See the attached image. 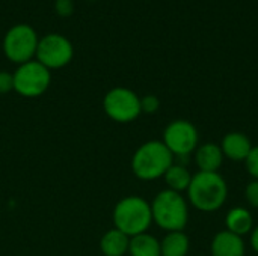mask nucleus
I'll return each instance as SVG.
<instances>
[{
	"label": "nucleus",
	"instance_id": "nucleus-17",
	"mask_svg": "<svg viewBox=\"0 0 258 256\" xmlns=\"http://www.w3.org/2000/svg\"><path fill=\"white\" fill-rule=\"evenodd\" d=\"M192 177L194 175L183 164H172L166 170V174L163 175L168 189L174 190V192H178V193L187 192V189L190 186V181H192Z\"/></svg>",
	"mask_w": 258,
	"mask_h": 256
},
{
	"label": "nucleus",
	"instance_id": "nucleus-4",
	"mask_svg": "<svg viewBox=\"0 0 258 256\" xmlns=\"http://www.w3.org/2000/svg\"><path fill=\"white\" fill-rule=\"evenodd\" d=\"M115 229L125 235L136 237L148 231L153 223L151 204L139 196H127L121 199L113 210Z\"/></svg>",
	"mask_w": 258,
	"mask_h": 256
},
{
	"label": "nucleus",
	"instance_id": "nucleus-2",
	"mask_svg": "<svg viewBox=\"0 0 258 256\" xmlns=\"http://www.w3.org/2000/svg\"><path fill=\"white\" fill-rule=\"evenodd\" d=\"M153 222L168 232L183 231L189 222V207L186 198L174 190H162L151 202Z\"/></svg>",
	"mask_w": 258,
	"mask_h": 256
},
{
	"label": "nucleus",
	"instance_id": "nucleus-5",
	"mask_svg": "<svg viewBox=\"0 0 258 256\" xmlns=\"http://www.w3.org/2000/svg\"><path fill=\"white\" fill-rule=\"evenodd\" d=\"M38 42L39 38L32 26L15 24L6 32L3 38V53L11 62L23 65L36 56Z\"/></svg>",
	"mask_w": 258,
	"mask_h": 256
},
{
	"label": "nucleus",
	"instance_id": "nucleus-10",
	"mask_svg": "<svg viewBox=\"0 0 258 256\" xmlns=\"http://www.w3.org/2000/svg\"><path fill=\"white\" fill-rule=\"evenodd\" d=\"M221 149L224 157L230 158L231 161H245L252 151V143L249 137L240 131H231L228 133L222 142H221Z\"/></svg>",
	"mask_w": 258,
	"mask_h": 256
},
{
	"label": "nucleus",
	"instance_id": "nucleus-6",
	"mask_svg": "<svg viewBox=\"0 0 258 256\" xmlns=\"http://www.w3.org/2000/svg\"><path fill=\"white\" fill-rule=\"evenodd\" d=\"M12 77L14 91L26 98H35L42 95L51 83L50 69L38 60H30L23 65H18Z\"/></svg>",
	"mask_w": 258,
	"mask_h": 256
},
{
	"label": "nucleus",
	"instance_id": "nucleus-15",
	"mask_svg": "<svg viewBox=\"0 0 258 256\" xmlns=\"http://www.w3.org/2000/svg\"><path fill=\"white\" fill-rule=\"evenodd\" d=\"M190 249L189 237L183 231L168 232L160 241V255L162 256H187Z\"/></svg>",
	"mask_w": 258,
	"mask_h": 256
},
{
	"label": "nucleus",
	"instance_id": "nucleus-11",
	"mask_svg": "<svg viewBox=\"0 0 258 256\" xmlns=\"http://www.w3.org/2000/svg\"><path fill=\"white\" fill-rule=\"evenodd\" d=\"M210 252L212 256H245L246 246L243 237L230 231H221L213 237Z\"/></svg>",
	"mask_w": 258,
	"mask_h": 256
},
{
	"label": "nucleus",
	"instance_id": "nucleus-3",
	"mask_svg": "<svg viewBox=\"0 0 258 256\" xmlns=\"http://www.w3.org/2000/svg\"><path fill=\"white\" fill-rule=\"evenodd\" d=\"M172 164L174 155L160 140L145 142L132 157V170L144 181H153L163 177Z\"/></svg>",
	"mask_w": 258,
	"mask_h": 256
},
{
	"label": "nucleus",
	"instance_id": "nucleus-9",
	"mask_svg": "<svg viewBox=\"0 0 258 256\" xmlns=\"http://www.w3.org/2000/svg\"><path fill=\"white\" fill-rule=\"evenodd\" d=\"M74 50L68 38L59 33H48L42 36L36 48V60L48 69H59L68 65L73 59Z\"/></svg>",
	"mask_w": 258,
	"mask_h": 256
},
{
	"label": "nucleus",
	"instance_id": "nucleus-16",
	"mask_svg": "<svg viewBox=\"0 0 258 256\" xmlns=\"http://www.w3.org/2000/svg\"><path fill=\"white\" fill-rule=\"evenodd\" d=\"M128 255L130 256H162L160 255V241L144 232L136 237L130 238L128 246Z\"/></svg>",
	"mask_w": 258,
	"mask_h": 256
},
{
	"label": "nucleus",
	"instance_id": "nucleus-18",
	"mask_svg": "<svg viewBox=\"0 0 258 256\" xmlns=\"http://www.w3.org/2000/svg\"><path fill=\"white\" fill-rule=\"evenodd\" d=\"M160 107V100L156 95H145L141 98V110L144 113H156Z\"/></svg>",
	"mask_w": 258,
	"mask_h": 256
},
{
	"label": "nucleus",
	"instance_id": "nucleus-14",
	"mask_svg": "<svg viewBox=\"0 0 258 256\" xmlns=\"http://www.w3.org/2000/svg\"><path fill=\"white\" fill-rule=\"evenodd\" d=\"M130 237L118 229L107 231L100 241V249L104 256H124L128 253Z\"/></svg>",
	"mask_w": 258,
	"mask_h": 256
},
{
	"label": "nucleus",
	"instance_id": "nucleus-20",
	"mask_svg": "<svg viewBox=\"0 0 258 256\" xmlns=\"http://www.w3.org/2000/svg\"><path fill=\"white\" fill-rule=\"evenodd\" d=\"M245 163H246V169H248L249 175L254 180H258V146L252 148V151L249 152V155L245 160Z\"/></svg>",
	"mask_w": 258,
	"mask_h": 256
},
{
	"label": "nucleus",
	"instance_id": "nucleus-13",
	"mask_svg": "<svg viewBox=\"0 0 258 256\" xmlns=\"http://www.w3.org/2000/svg\"><path fill=\"white\" fill-rule=\"evenodd\" d=\"M225 225H227V231L239 237H243L246 234H251V231L254 229V219L248 208L236 207L228 211L225 217Z\"/></svg>",
	"mask_w": 258,
	"mask_h": 256
},
{
	"label": "nucleus",
	"instance_id": "nucleus-23",
	"mask_svg": "<svg viewBox=\"0 0 258 256\" xmlns=\"http://www.w3.org/2000/svg\"><path fill=\"white\" fill-rule=\"evenodd\" d=\"M251 246L255 250V253H258V226L251 231Z\"/></svg>",
	"mask_w": 258,
	"mask_h": 256
},
{
	"label": "nucleus",
	"instance_id": "nucleus-7",
	"mask_svg": "<svg viewBox=\"0 0 258 256\" xmlns=\"http://www.w3.org/2000/svg\"><path fill=\"white\" fill-rule=\"evenodd\" d=\"M103 109L106 115L115 122L127 124L135 121L141 113V98L128 88H113L103 100Z\"/></svg>",
	"mask_w": 258,
	"mask_h": 256
},
{
	"label": "nucleus",
	"instance_id": "nucleus-8",
	"mask_svg": "<svg viewBox=\"0 0 258 256\" xmlns=\"http://www.w3.org/2000/svg\"><path fill=\"white\" fill-rule=\"evenodd\" d=\"M162 142L174 157H187L198 148L200 134L190 121L177 119L165 128Z\"/></svg>",
	"mask_w": 258,
	"mask_h": 256
},
{
	"label": "nucleus",
	"instance_id": "nucleus-22",
	"mask_svg": "<svg viewBox=\"0 0 258 256\" xmlns=\"http://www.w3.org/2000/svg\"><path fill=\"white\" fill-rule=\"evenodd\" d=\"M14 89V77L6 71H0V94H8Z\"/></svg>",
	"mask_w": 258,
	"mask_h": 256
},
{
	"label": "nucleus",
	"instance_id": "nucleus-12",
	"mask_svg": "<svg viewBox=\"0 0 258 256\" xmlns=\"http://www.w3.org/2000/svg\"><path fill=\"white\" fill-rule=\"evenodd\" d=\"M224 163V154L219 145L204 143L195 149V164L200 172H218Z\"/></svg>",
	"mask_w": 258,
	"mask_h": 256
},
{
	"label": "nucleus",
	"instance_id": "nucleus-21",
	"mask_svg": "<svg viewBox=\"0 0 258 256\" xmlns=\"http://www.w3.org/2000/svg\"><path fill=\"white\" fill-rule=\"evenodd\" d=\"M56 12L60 17H68L74 11V3L73 0H56Z\"/></svg>",
	"mask_w": 258,
	"mask_h": 256
},
{
	"label": "nucleus",
	"instance_id": "nucleus-19",
	"mask_svg": "<svg viewBox=\"0 0 258 256\" xmlns=\"http://www.w3.org/2000/svg\"><path fill=\"white\" fill-rule=\"evenodd\" d=\"M245 199L252 207L258 208V180H252L245 189Z\"/></svg>",
	"mask_w": 258,
	"mask_h": 256
},
{
	"label": "nucleus",
	"instance_id": "nucleus-1",
	"mask_svg": "<svg viewBox=\"0 0 258 256\" xmlns=\"http://www.w3.org/2000/svg\"><path fill=\"white\" fill-rule=\"evenodd\" d=\"M187 198L192 207L203 213L221 210L228 198V186L219 172H197L187 189Z\"/></svg>",
	"mask_w": 258,
	"mask_h": 256
}]
</instances>
